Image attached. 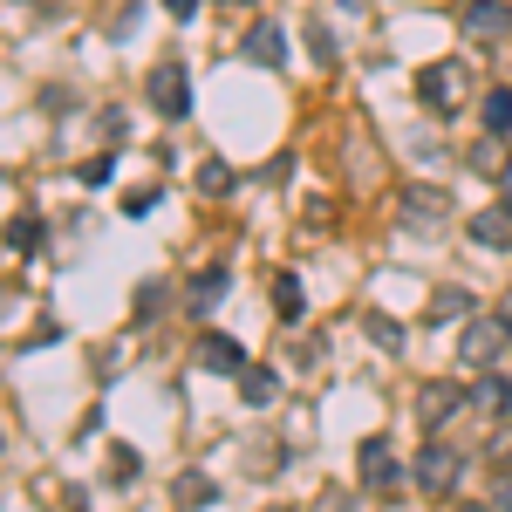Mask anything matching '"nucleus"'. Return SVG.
<instances>
[{
    "instance_id": "obj_1",
    "label": "nucleus",
    "mask_w": 512,
    "mask_h": 512,
    "mask_svg": "<svg viewBox=\"0 0 512 512\" xmlns=\"http://www.w3.org/2000/svg\"><path fill=\"white\" fill-rule=\"evenodd\" d=\"M417 103L424 110H437V117H458L465 103H472V62H424L417 69Z\"/></svg>"
},
{
    "instance_id": "obj_2",
    "label": "nucleus",
    "mask_w": 512,
    "mask_h": 512,
    "mask_svg": "<svg viewBox=\"0 0 512 512\" xmlns=\"http://www.w3.org/2000/svg\"><path fill=\"white\" fill-rule=\"evenodd\" d=\"M499 355H506V321L485 315V321H465V335H458V362L485 376V369H499Z\"/></svg>"
},
{
    "instance_id": "obj_3",
    "label": "nucleus",
    "mask_w": 512,
    "mask_h": 512,
    "mask_svg": "<svg viewBox=\"0 0 512 512\" xmlns=\"http://www.w3.org/2000/svg\"><path fill=\"white\" fill-rule=\"evenodd\" d=\"M458 472H465V458H458L451 444H437V437L424 444V451H417V465H410V478H417V485H424L431 499H444V492L458 485Z\"/></svg>"
},
{
    "instance_id": "obj_4",
    "label": "nucleus",
    "mask_w": 512,
    "mask_h": 512,
    "mask_svg": "<svg viewBox=\"0 0 512 512\" xmlns=\"http://www.w3.org/2000/svg\"><path fill=\"white\" fill-rule=\"evenodd\" d=\"M151 110H158V117H192V76H185V69H178V62H158V69H151Z\"/></svg>"
},
{
    "instance_id": "obj_5",
    "label": "nucleus",
    "mask_w": 512,
    "mask_h": 512,
    "mask_svg": "<svg viewBox=\"0 0 512 512\" xmlns=\"http://www.w3.org/2000/svg\"><path fill=\"white\" fill-rule=\"evenodd\" d=\"M355 465H362V485H369V492H396V485H403V465H396L390 437H362Z\"/></svg>"
},
{
    "instance_id": "obj_6",
    "label": "nucleus",
    "mask_w": 512,
    "mask_h": 512,
    "mask_svg": "<svg viewBox=\"0 0 512 512\" xmlns=\"http://www.w3.org/2000/svg\"><path fill=\"white\" fill-rule=\"evenodd\" d=\"M465 403H472V396L458 390V383H424V390H417V424L437 437L451 417H458V410H465Z\"/></svg>"
},
{
    "instance_id": "obj_7",
    "label": "nucleus",
    "mask_w": 512,
    "mask_h": 512,
    "mask_svg": "<svg viewBox=\"0 0 512 512\" xmlns=\"http://www.w3.org/2000/svg\"><path fill=\"white\" fill-rule=\"evenodd\" d=\"M458 28H465L472 41H506L512 35V7H506V0H465Z\"/></svg>"
},
{
    "instance_id": "obj_8",
    "label": "nucleus",
    "mask_w": 512,
    "mask_h": 512,
    "mask_svg": "<svg viewBox=\"0 0 512 512\" xmlns=\"http://www.w3.org/2000/svg\"><path fill=\"white\" fill-rule=\"evenodd\" d=\"M239 55H246L253 69H287V28H280V21H260V28H246Z\"/></svg>"
},
{
    "instance_id": "obj_9",
    "label": "nucleus",
    "mask_w": 512,
    "mask_h": 512,
    "mask_svg": "<svg viewBox=\"0 0 512 512\" xmlns=\"http://www.w3.org/2000/svg\"><path fill=\"white\" fill-rule=\"evenodd\" d=\"M444 219H451V198L437 192V185H410V192H403V226L431 233V226H444Z\"/></svg>"
},
{
    "instance_id": "obj_10",
    "label": "nucleus",
    "mask_w": 512,
    "mask_h": 512,
    "mask_svg": "<svg viewBox=\"0 0 512 512\" xmlns=\"http://www.w3.org/2000/svg\"><path fill=\"white\" fill-rule=\"evenodd\" d=\"M192 355H198V369H212V376H239L246 369V349H239L233 335H219V328H205Z\"/></svg>"
},
{
    "instance_id": "obj_11",
    "label": "nucleus",
    "mask_w": 512,
    "mask_h": 512,
    "mask_svg": "<svg viewBox=\"0 0 512 512\" xmlns=\"http://www.w3.org/2000/svg\"><path fill=\"white\" fill-rule=\"evenodd\" d=\"M239 396H246L253 410H267V403L280 396V369H267V362H246V369H239Z\"/></svg>"
},
{
    "instance_id": "obj_12",
    "label": "nucleus",
    "mask_w": 512,
    "mask_h": 512,
    "mask_svg": "<svg viewBox=\"0 0 512 512\" xmlns=\"http://www.w3.org/2000/svg\"><path fill=\"white\" fill-rule=\"evenodd\" d=\"M472 239L478 246H512V205H492L472 219Z\"/></svg>"
},
{
    "instance_id": "obj_13",
    "label": "nucleus",
    "mask_w": 512,
    "mask_h": 512,
    "mask_svg": "<svg viewBox=\"0 0 512 512\" xmlns=\"http://www.w3.org/2000/svg\"><path fill=\"white\" fill-rule=\"evenodd\" d=\"M472 171H478V178H506V171H512V151H506V137H485V144L472 151Z\"/></svg>"
},
{
    "instance_id": "obj_14",
    "label": "nucleus",
    "mask_w": 512,
    "mask_h": 512,
    "mask_svg": "<svg viewBox=\"0 0 512 512\" xmlns=\"http://www.w3.org/2000/svg\"><path fill=\"white\" fill-rule=\"evenodd\" d=\"M226 287H233V274H226V267H205V274L192 280V315H205V308H212Z\"/></svg>"
},
{
    "instance_id": "obj_15",
    "label": "nucleus",
    "mask_w": 512,
    "mask_h": 512,
    "mask_svg": "<svg viewBox=\"0 0 512 512\" xmlns=\"http://www.w3.org/2000/svg\"><path fill=\"white\" fill-rule=\"evenodd\" d=\"M171 492H178V506H212V499H219V478H205V472H185L178 485H171Z\"/></svg>"
},
{
    "instance_id": "obj_16",
    "label": "nucleus",
    "mask_w": 512,
    "mask_h": 512,
    "mask_svg": "<svg viewBox=\"0 0 512 512\" xmlns=\"http://www.w3.org/2000/svg\"><path fill=\"white\" fill-rule=\"evenodd\" d=\"M478 110H485V130H492V137H506L512 130V89H485Z\"/></svg>"
},
{
    "instance_id": "obj_17",
    "label": "nucleus",
    "mask_w": 512,
    "mask_h": 512,
    "mask_svg": "<svg viewBox=\"0 0 512 512\" xmlns=\"http://www.w3.org/2000/svg\"><path fill=\"white\" fill-rule=\"evenodd\" d=\"M274 315L280 321H301L308 308H301V280L294 274H274Z\"/></svg>"
},
{
    "instance_id": "obj_18",
    "label": "nucleus",
    "mask_w": 512,
    "mask_h": 512,
    "mask_svg": "<svg viewBox=\"0 0 512 512\" xmlns=\"http://www.w3.org/2000/svg\"><path fill=\"white\" fill-rule=\"evenodd\" d=\"M465 315H472V294H465V287H444V294L431 301V321H437V328H444V321H465Z\"/></svg>"
},
{
    "instance_id": "obj_19",
    "label": "nucleus",
    "mask_w": 512,
    "mask_h": 512,
    "mask_svg": "<svg viewBox=\"0 0 512 512\" xmlns=\"http://www.w3.org/2000/svg\"><path fill=\"white\" fill-rule=\"evenodd\" d=\"M35 246H41V219H35V212L7 219V253H35Z\"/></svg>"
},
{
    "instance_id": "obj_20",
    "label": "nucleus",
    "mask_w": 512,
    "mask_h": 512,
    "mask_svg": "<svg viewBox=\"0 0 512 512\" xmlns=\"http://www.w3.org/2000/svg\"><path fill=\"white\" fill-rule=\"evenodd\" d=\"M506 396H512V383L485 369V376H478V390H472V410H506Z\"/></svg>"
},
{
    "instance_id": "obj_21",
    "label": "nucleus",
    "mask_w": 512,
    "mask_h": 512,
    "mask_svg": "<svg viewBox=\"0 0 512 512\" xmlns=\"http://www.w3.org/2000/svg\"><path fill=\"white\" fill-rule=\"evenodd\" d=\"M369 342H376V349H403V328H396V321L390 315H369Z\"/></svg>"
},
{
    "instance_id": "obj_22",
    "label": "nucleus",
    "mask_w": 512,
    "mask_h": 512,
    "mask_svg": "<svg viewBox=\"0 0 512 512\" xmlns=\"http://www.w3.org/2000/svg\"><path fill=\"white\" fill-rule=\"evenodd\" d=\"M198 192H233V164H205V171H198Z\"/></svg>"
},
{
    "instance_id": "obj_23",
    "label": "nucleus",
    "mask_w": 512,
    "mask_h": 512,
    "mask_svg": "<svg viewBox=\"0 0 512 512\" xmlns=\"http://www.w3.org/2000/svg\"><path fill=\"white\" fill-rule=\"evenodd\" d=\"M110 478H117V485H130V478H137V451H130V444H117V451H110Z\"/></svg>"
},
{
    "instance_id": "obj_24",
    "label": "nucleus",
    "mask_w": 512,
    "mask_h": 512,
    "mask_svg": "<svg viewBox=\"0 0 512 512\" xmlns=\"http://www.w3.org/2000/svg\"><path fill=\"white\" fill-rule=\"evenodd\" d=\"M492 506L512 512V465H499V472H492Z\"/></svg>"
},
{
    "instance_id": "obj_25",
    "label": "nucleus",
    "mask_w": 512,
    "mask_h": 512,
    "mask_svg": "<svg viewBox=\"0 0 512 512\" xmlns=\"http://www.w3.org/2000/svg\"><path fill=\"white\" fill-rule=\"evenodd\" d=\"M151 205H158V192H130V198H123V212H130V219H144Z\"/></svg>"
},
{
    "instance_id": "obj_26",
    "label": "nucleus",
    "mask_w": 512,
    "mask_h": 512,
    "mask_svg": "<svg viewBox=\"0 0 512 512\" xmlns=\"http://www.w3.org/2000/svg\"><path fill=\"white\" fill-rule=\"evenodd\" d=\"M308 35H315V62H335V35L328 28H308Z\"/></svg>"
},
{
    "instance_id": "obj_27",
    "label": "nucleus",
    "mask_w": 512,
    "mask_h": 512,
    "mask_svg": "<svg viewBox=\"0 0 512 512\" xmlns=\"http://www.w3.org/2000/svg\"><path fill=\"white\" fill-rule=\"evenodd\" d=\"M164 14H171V21H192V14H198V0H164Z\"/></svg>"
},
{
    "instance_id": "obj_28",
    "label": "nucleus",
    "mask_w": 512,
    "mask_h": 512,
    "mask_svg": "<svg viewBox=\"0 0 512 512\" xmlns=\"http://www.w3.org/2000/svg\"><path fill=\"white\" fill-rule=\"evenodd\" d=\"M499 321H506V335H512V287L499 294Z\"/></svg>"
},
{
    "instance_id": "obj_29",
    "label": "nucleus",
    "mask_w": 512,
    "mask_h": 512,
    "mask_svg": "<svg viewBox=\"0 0 512 512\" xmlns=\"http://www.w3.org/2000/svg\"><path fill=\"white\" fill-rule=\"evenodd\" d=\"M451 512H499V506H451Z\"/></svg>"
},
{
    "instance_id": "obj_30",
    "label": "nucleus",
    "mask_w": 512,
    "mask_h": 512,
    "mask_svg": "<svg viewBox=\"0 0 512 512\" xmlns=\"http://www.w3.org/2000/svg\"><path fill=\"white\" fill-rule=\"evenodd\" d=\"M499 417H506V424H512V396H506V410H499Z\"/></svg>"
},
{
    "instance_id": "obj_31",
    "label": "nucleus",
    "mask_w": 512,
    "mask_h": 512,
    "mask_svg": "<svg viewBox=\"0 0 512 512\" xmlns=\"http://www.w3.org/2000/svg\"><path fill=\"white\" fill-rule=\"evenodd\" d=\"M267 512H294V506H267Z\"/></svg>"
}]
</instances>
